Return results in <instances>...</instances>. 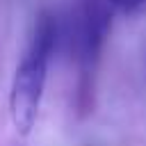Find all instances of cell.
Listing matches in <instances>:
<instances>
[{"mask_svg":"<svg viewBox=\"0 0 146 146\" xmlns=\"http://www.w3.org/2000/svg\"><path fill=\"white\" fill-rule=\"evenodd\" d=\"M59 34L62 30L55 14L41 11L34 23V32L27 43V50L16 66L9 89V114L18 135H30L36 123L46 89L48 62L59 43Z\"/></svg>","mask_w":146,"mask_h":146,"instance_id":"cell-1","label":"cell"},{"mask_svg":"<svg viewBox=\"0 0 146 146\" xmlns=\"http://www.w3.org/2000/svg\"><path fill=\"white\" fill-rule=\"evenodd\" d=\"M110 25L112 5L107 0H75L66 25V43L82 73V80L94 75L110 34Z\"/></svg>","mask_w":146,"mask_h":146,"instance_id":"cell-2","label":"cell"},{"mask_svg":"<svg viewBox=\"0 0 146 146\" xmlns=\"http://www.w3.org/2000/svg\"><path fill=\"white\" fill-rule=\"evenodd\" d=\"M112 7H119V9H125V11H132V9H139L144 7V0H107Z\"/></svg>","mask_w":146,"mask_h":146,"instance_id":"cell-3","label":"cell"},{"mask_svg":"<svg viewBox=\"0 0 146 146\" xmlns=\"http://www.w3.org/2000/svg\"><path fill=\"white\" fill-rule=\"evenodd\" d=\"M144 7H146V0H144Z\"/></svg>","mask_w":146,"mask_h":146,"instance_id":"cell-4","label":"cell"}]
</instances>
